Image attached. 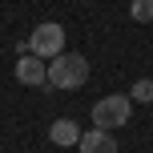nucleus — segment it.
I'll return each mask as SVG.
<instances>
[{"mask_svg": "<svg viewBox=\"0 0 153 153\" xmlns=\"http://www.w3.org/2000/svg\"><path fill=\"white\" fill-rule=\"evenodd\" d=\"M89 81V61L81 53H61L53 65H48V89H81Z\"/></svg>", "mask_w": 153, "mask_h": 153, "instance_id": "nucleus-1", "label": "nucleus"}, {"mask_svg": "<svg viewBox=\"0 0 153 153\" xmlns=\"http://www.w3.org/2000/svg\"><path fill=\"white\" fill-rule=\"evenodd\" d=\"M129 117H133V101L121 97V93H113V97H101L97 105H93V129L113 133V129H121Z\"/></svg>", "mask_w": 153, "mask_h": 153, "instance_id": "nucleus-2", "label": "nucleus"}, {"mask_svg": "<svg viewBox=\"0 0 153 153\" xmlns=\"http://www.w3.org/2000/svg\"><path fill=\"white\" fill-rule=\"evenodd\" d=\"M28 53L40 56V61H56V56L65 53V28H61L56 20L36 24V28H32V36H28Z\"/></svg>", "mask_w": 153, "mask_h": 153, "instance_id": "nucleus-3", "label": "nucleus"}, {"mask_svg": "<svg viewBox=\"0 0 153 153\" xmlns=\"http://www.w3.org/2000/svg\"><path fill=\"white\" fill-rule=\"evenodd\" d=\"M16 81L28 85V89L48 85V69H45V61H40V56H32V53H24L20 61H16Z\"/></svg>", "mask_w": 153, "mask_h": 153, "instance_id": "nucleus-4", "label": "nucleus"}, {"mask_svg": "<svg viewBox=\"0 0 153 153\" xmlns=\"http://www.w3.org/2000/svg\"><path fill=\"white\" fill-rule=\"evenodd\" d=\"M76 149L81 153H117V141L105 129H89V133H81V145Z\"/></svg>", "mask_w": 153, "mask_h": 153, "instance_id": "nucleus-5", "label": "nucleus"}, {"mask_svg": "<svg viewBox=\"0 0 153 153\" xmlns=\"http://www.w3.org/2000/svg\"><path fill=\"white\" fill-rule=\"evenodd\" d=\"M48 141H53L56 149H65V145H81V129H76L69 117H61V121H53V129H48Z\"/></svg>", "mask_w": 153, "mask_h": 153, "instance_id": "nucleus-6", "label": "nucleus"}, {"mask_svg": "<svg viewBox=\"0 0 153 153\" xmlns=\"http://www.w3.org/2000/svg\"><path fill=\"white\" fill-rule=\"evenodd\" d=\"M129 101H141V105H149V101H153V81H149V76H141V81L133 85Z\"/></svg>", "mask_w": 153, "mask_h": 153, "instance_id": "nucleus-7", "label": "nucleus"}, {"mask_svg": "<svg viewBox=\"0 0 153 153\" xmlns=\"http://www.w3.org/2000/svg\"><path fill=\"white\" fill-rule=\"evenodd\" d=\"M129 12H133V20L149 24V20H153V0H133V4H129Z\"/></svg>", "mask_w": 153, "mask_h": 153, "instance_id": "nucleus-8", "label": "nucleus"}]
</instances>
